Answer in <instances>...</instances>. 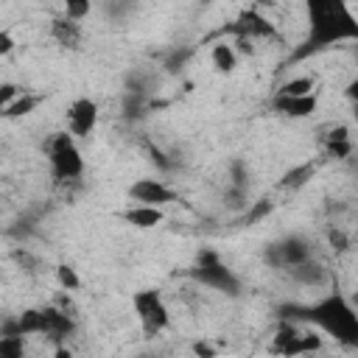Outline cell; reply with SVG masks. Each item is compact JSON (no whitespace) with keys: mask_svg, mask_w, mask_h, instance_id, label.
Here are the masks:
<instances>
[{"mask_svg":"<svg viewBox=\"0 0 358 358\" xmlns=\"http://www.w3.org/2000/svg\"><path fill=\"white\" fill-rule=\"evenodd\" d=\"M308 11V39L296 50V59H305L316 50H324L336 42H358V20L341 0H310Z\"/></svg>","mask_w":358,"mask_h":358,"instance_id":"6da1fadb","label":"cell"},{"mask_svg":"<svg viewBox=\"0 0 358 358\" xmlns=\"http://www.w3.org/2000/svg\"><path fill=\"white\" fill-rule=\"evenodd\" d=\"M299 319L316 327L319 333L330 336L336 344L347 350H358V310L352 308L350 296L330 291L308 308H299Z\"/></svg>","mask_w":358,"mask_h":358,"instance_id":"7a4b0ae2","label":"cell"},{"mask_svg":"<svg viewBox=\"0 0 358 358\" xmlns=\"http://www.w3.org/2000/svg\"><path fill=\"white\" fill-rule=\"evenodd\" d=\"M45 157L50 165V173L56 182H76L84 173V157L76 145V137L64 131H53L45 143Z\"/></svg>","mask_w":358,"mask_h":358,"instance_id":"3957f363","label":"cell"},{"mask_svg":"<svg viewBox=\"0 0 358 358\" xmlns=\"http://www.w3.org/2000/svg\"><path fill=\"white\" fill-rule=\"evenodd\" d=\"M131 305H134V313H137L145 336H157L171 324V310H168V305H165L159 291L143 288V291H137L131 296Z\"/></svg>","mask_w":358,"mask_h":358,"instance_id":"277c9868","label":"cell"},{"mask_svg":"<svg viewBox=\"0 0 358 358\" xmlns=\"http://www.w3.org/2000/svg\"><path fill=\"white\" fill-rule=\"evenodd\" d=\"M201 285L215 288V291H227V294H238V277L227 268V263L215 255V252H201L193 271H190Z\"/></svg>","mask_w":358,"mask_h":358,"instance_id":"5b68a950","label":"cell"},{"mask_svg":"<svg viewBox=\"0 0 358 358\" xmlns=\"http://www.w3.org/2000/svg\"><path fill=\"white\" fill-rule=\"evenodd\" d=\"M129 199H131V204L159 207V210H162L165 204L179 201V193H176L173 187H168L162 179H151V176H145V179H137V182L129 185Z\"/></svg>","mask_w":358,"mask_h":358,"instance_id":"8992f818","label":"cell"},{"mask_svg":"<svg viewBox=\"0 0 358 358\" xmlns=\"http://www.w3.org/2000/svg\"><path fill=\"white\" fill-rule=\"evenodd\" d=\"M98 126V103L92 98H76L67 106V131L76 140H87Z\"/></svg>","mask_w":358,"mask_h":358,"instance_id":"52a82bcc","label":"cell"},{"mask_svg":"<svg viewBox=\"0 0 358 358\" xmlns=\"http://www.w3.org/2000/svg\"><path fill=\"white\" fill-rule=\"evenodd\" d=\"M76 333V322L67 310L56 308V305H45L42 308V336L50 338L53 344H67V338Z\"/></svg>","mask_w":358,"mask_h":358,"instance_id":"ba28073f","label":"cell"},{"mask_svg":"<svg viewBox=\"0 0 358 358\" xmlns=\"http://www.w3.org/2000/svg\"><path fill=\"white\" fill-rule=\"evenodd\" d=\"M308 260H310V246L299 235H291V238H285V241H280V243L271 246V263L274 266L296 268V266H302Z\"/></svg>","mask_w":358,"mask_h":358,"instance_id":"9c48e42d","label":"cell"},{"mask_svg":"<svg viewBox=\"0 0 358 358\" xmlns=\"http://www.w3.org/2000/svg\"><path fill=\"white\" fill-rule=\"evenodd\" d=\"M274 112L285 115V117H310L319 109V98L313 95H302V98H288V95H274L271 101Z\"/></svg>","mask_w":358,"mask_h":358,"instance_id":"30bf717a","label":"cell"},{"mask_svg":"<svg viewBox=\"0 0 358 358\" xmlns=\"http://www.w3.org/2000/svg\"><path fill=\"white\" fill-rule=\"evenodd\" d=\"M232 31H235V36H246V39H255V36H274V25H271L263 14H257L255 8L243 11V14L238 17V22L232 25Z\"/></svg>","mask_w":358,"mask_h":358,"instance_id":"8fae6325","label":"cell"},{"mask_svg":"<svg viewBox=\"0 0 358 358\" xmlns=\"http://www.w3.org/2000/svg\"><path fill=\"white\" fill-rule=\"evenodd\" d=\"M120 218L137 229H151V227H159L165 221V213L159 207H143V204H131L129 210L120 213Z\"/></svg>","mask_w":358,"mask_h":358,"instance_id":"7c38bea8","label":"cell"},{"mask_svg":"<svg viewBox=\"0 0 358 358\" xmlns=\"http://www.w3.org/2000/svg\"><path fill=\"white\" fill-rule=\"evenodd\" d=\"M302 330H296L294 324H280L277 336H274V350L282 355V358H299L302 355Z\"/></svg>","mask_w":358,"mask_h":358,"instance_id":"4fadbf2b","label":"cell"},{"mask_svg":"<svg viewBox=\"0 0 358 358\" xmlns=\"http://www.w3.org/2000/svg\"><path fill=\"white\" fill-rule=\"evenodd\" d=\"M50 36L62 48H78V42H81V22H73L64 14L62 17H53L50 20Z\"/></svg>","mask_w":358,"mask_h":358,"instance_id":"5bb4252c","label":"cell"},{"mask_svg":"<svg viewBox=\"0 0 358 358\" xmlns=\"http://www.w3.org/2000/svg\"><path fill=\"white\" fill-rule=\"evenodd\" d=\"M210 62H213V67L218 73H232L235 64H238V50L232 45H227V42H218L210 50Z\"/></svg>","mask_w":358,"mask_h":358,"instance_id":"9a60e30c","label":"cell"},{"mask_svg":"<svg viewBox=\"0 0 358 358\" xmlns=\"http://www.w3.org/2000/svg\"><path fill=\"white\" fill-rule=\"evenodd\" d=\"M313 173H316V165H313V162H302V165H296V168H291V171L282 173L280 187H285V190H296V187L308 185V182L313 179Z\"/></svg>","mask_w":358,"mask_h":358,"instance_id":"2e32d148","label":"cell"},{"mask_svg":"<svg viewBox=\"0 0 358 358\" xmlns=\"http://www.w3.org/2000/svg\"><path fill=\"white\" fill-rule=\"evenodd\" d=\"M17 319V330L20 336H42V308H25Z\"/></svg>","mask_w":358,"mask_h":358,"instance_id":"e0dca14e","label":"cell"},{"mask_svg":"<svg viewBox=\"0 0 358 358\" xmlns=\"http://www.w3.org/2000/svg\"><path fill=\"white\" fill-rule=\"evenodd\" d=\"M42 103V95H34V92H22L14 103H8V106H3V117H25V115H31L36 106Z\"/></svg>","mask_w":358,"mask_h":358,"instance_id":"ac0fdd59","label":"cell"},{"mask_svg":"<svg viewBox=\"0 0 358 358\" xmlns=\"http://www.w3.org/2000/svg\"><path fill=\"white\" fill-rule=\"evenodd\" d=\"M277 95H288V98H302V95H313V78L310 76H296L280 84Z\"/></svg>","mask_w":358,"mask_h":358,"instance_id":"d6986e66","label":"cell"},{"mask_svg":"<svg viewBox=\"0 0 358 358\" xmlns=\"http://www.w3.org/2000/svg\"><path fill=\"white\" fill-rule=\"evenodd\" d=\"M291 271V277L296 280V282H302V285H319L322 280H324V268L319 266V263H313V260H308V263H302V266H296V268H288Z\"/></svg>","mask_w":358,"mask_h":358,"instance_id":"ffe728a7","label":"cell"},{"mask_svg":"<svg viewBox=\"0 0 358 358\" xmlns=\"http://www.w3.org/2000/svg\"><path fill=\"white\" fill-rule=\"evenodd\" d=\"M0 358H25V336H0Z\"/></svg>","mask_w":358,"mask_h":358,"instance_id":"44dd1931","label":"cell"},{"mask_svg":"<svg viewBox=\"0 0 358 358\" xmlns=\"http://www.w3.org/2000/svg\"><path fill=\"white\" fill-rule=\"evenodd\" d=\"M56 280H59V285H62L64 291H78V288H81V277H78L76 268L67 266V263L56 266Z\"/></svg>","mask_w":358,"mask_h":358,"instance_id":"7402d4cb","label":"cell"},{"mask_svg":"<svg viewBox=\"0 0 358 358\" xmlns=\"http://www.w3.org/2000/svg\"><path fill=\"white\" fill-rule=\"evenodd\" d=\"M90 11H92L90 0H70V3L64 6V17H67V20H73V22H81Z\"/></svg>","mask_w":358,"mask_h":358,"instance_id":"603a6c76","label":"cell"},{"mask_svg":"<svg viewBox=\"0 0 358 358\" xmlns=\"http://www.w3.org/2000/svg\"><path fill=\"white\" fill-rule=\"evenodd\" d=\"M302 355H313V352H319L322 350V344H324V338L316 333V330H302Z\"/></svg>","mask_w":358,"mask_h":358,"instance_id":"cb8c5ba5","label":"cell"},{"mask_svg":"<svg viewBox=\"0 0 358 358\" xmlns=\"http://www.w3.org/2000/svg\"><path fill=\"white\" fill-rule=\"evenodd\" d=\"M271 210H274V204H271L268 199L255 201V207H252V210H249V215H246V224H257V221H260V218H266Z\"/></svg>","mask_w":358,"mask_h":358,"instance_id":"d4e9b609","label":"cell"},{"mask_svg":"<svg viewBox=\"0 0 358 358\" xmlns=\"http://www.w3.org/2000/svg\"><path fill=\"white\" fill-rule=\"evenodd\" d=\"M350 154H352V143H350V140H344V143H327V157L344 159V157H350Z\"/></svg>","mask_w":358,"mask_h":358,"instance_id":"484cf974","label":"cell"},{"mask_svg":"<svg viewBox=\"0 0 358 358\" xmlns=\"http://www.w3.org/2000/svg\"><path fill=\"white\" fill-rule=\"evenodd\" d=\"M344 98H347V101H350L352 106L358 103V76L347 81V87H344Z\"/></svg>","mask_w":358,"mask_h":358,"instance_id":"4316f807","label":"cell"},{"mask_svg":"<svg viewBox=\"0 0 358 358\" xmlns=\"http://www.w3.org/2000/svg\"><path fill=\"white\" fill-rule=\"evenodd\" d=\"M11 50H14V36L3 28V31H0V56H6V53H11Z\"/></svg>","mask_w":358,"mask_h":358,"instance_id":"83f0119b","label":"cell"},{"mask_svg":"<svg viewBox=\"0 0 358 358\" xmlns=\"http://www.w3.org/2000/svg\"><path fill=\"white\" fill-rule=\"evenodd\" d=\"M53 358H76V355H73V350L67 344H56L53 347Z\"/></svg>","mask_w":358,"mask_h":358,"instance_id":"f1b7e54d","label":"cell"},{"mask_svg":"<svg viewBox=\"0 0 358 358\" xmlns=\"http://www.w3.org/2000/svg\"><path fill=\"white\" fill-rule=\"evenodd\" d=\"M330 243H333L336 249H347V246H344L347 241H344V235H341V232H330Z\"/></svg>","mask_w":358,"mask_h":358,"instance_id":"f546056e","label":"cell"},{"mask_svg":"<svg viewBox=\"0 0 358 358\" xmlns=\"http://www.w3.org/2000/svg\"><path fill=\"white\" fill-rule=\"evenodd\" d=\"M193 350H196V355H199V358H213V355H215V352H213L207 344H196Z\"/></svg>","mask_w":358,"mask_h":358,"instance_id":"4dcf8cb0","label":"cell"},{"mask_svg":"<svg viewBox=\"0 0 358 358\" xmlns=\"http://www.w3.org/2000/svg\"><path fill=\"white\" fill-rule=\"evenodd\" d=\"M350 302H352V308H355V310H358V288H355V291H352V294H350Z\"/></svg>","mask_w":358,"mask_h":358,"instance_id":"1f68e13d","label":"cell"},{"mask_svg":"<svg viewBox=\"0 0 358 358\" xmlns=\"http://www.w3.org/2000/svg\"><path fill=\"white\" fill-rule=\"evenodd\" d=\"M352 117H355V123H358V103L352 106Z\"/></svg>","mask_w":358,"mask_h":358,"instance_id":"d6a6232c","label":"cell"}]
</instances>
